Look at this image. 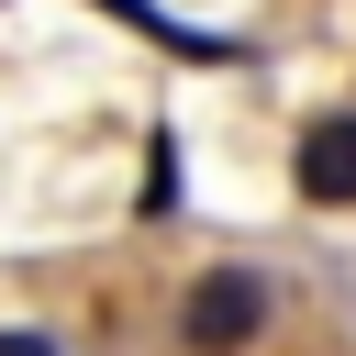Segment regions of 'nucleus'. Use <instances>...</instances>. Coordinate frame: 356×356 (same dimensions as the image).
<instances>
[{
  "label": "nucleus",
  "mask_w": 356,
  "mask_h": 356,
  "mask_svg": "<svg viewBox=\"0 0 356 356\" xmlns=\"http://www.w3.org/2000/svg\"><path fill=\"white\" fill-rule=\"evenodd\" d=\"M289 178H300V200L345 211V200H356V111H312L300 145H289Z\"/></svg>",
  "instance_id": "2"
},
{
  "label": "nucleus",
  "mask_w": 356,
  "mask_h": 356,
  "mask_svg": "<svg viewBox=\"0 0 356 356\" xmlns=\"http://www.w3.org/2000/svg\"><path fill=\"white\" fill-rule=\"evenodd\" d=\"M0 356H56V345L44 334H0Z\"/></svg>",
  "instance_id": "3"
},
{
  "label": "nucleus",
  "mask_w": 356,
  "mask_h": 356,
  "mask_svg": "<svg viewBox=\"0 0 356 356\" xmlns=\"http://www.w3.org/2000/svg\"><path fill=\"white\" fill-rule=\"evenodd\" d=\"M278 323V278L267 267H200L178 289V356H256Z\"/></svg>",
  "instance_id": "1"
}]
</instances>
